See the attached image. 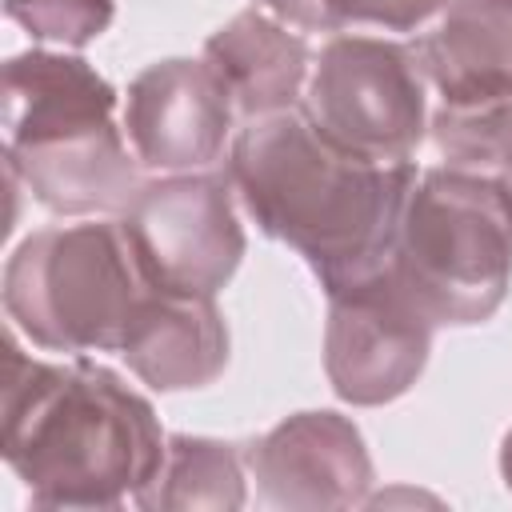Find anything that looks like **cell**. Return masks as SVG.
Returning <instances> with one entry per match:
<instances>
[{
	"label": "cell",
	"instance_id": "1",
	"mask_svg": "<svg viewBox=\"0 0 512 512\" xmlns=\"http://www.w3.org/2000/svg\"><path fill=\"white\" fill-rule=\"evenodd\" d=\"M228 180L256 228L304 256L328 296L388 264L416 164L360 160L296 104L244 120L228 148Z\"/></svg>",
	"mask_w": 512,
	"mask_h": 512
},
{
	"label": "cell",
	"instance_id": "2",
	"mask_svg": "<svg viewBox=\"0 0 512 512\" xmlns=\"http://www.w3.org/2000/svg\"><path fill=\"white\" fill-rule=\"evenodd\" d=\"M4 460L40 508H120L152 484L168 436L156 408L112 368L36 360L4 340Z\"/></svg>",
	"mask_w": 512,
	"mask_h": 512
},
{
	"label": "cell",
	"instance_id": "3",
	"mask_svg": "<svg viewBox=\"0 0 512 512\" xmlns=\"http://www.w3.org/2000/svg\"><path fill=\"white\" fill-rule=\"evenodd\" d=\"M388 264L436 328L492 320L512 284V180L448 164L416 172Z\"/></svg>",
	"mask_w": 512,
	"mask_h": 512
},
{
	"label": "cell",
	"instance_id": "4",
	"mask_svg": "<svg viewBox=\"0 0 512 512\" xmlns=\"http://www.w3.org/2000/svg\"><path fill=\"white\" fill-rule=\"evenodd\" d=\"M120 220L52 224L24 236L0 280L4 316L44 352H120L144 296Z\"/></svg>",
	"mask_w": 512,
	"mask_h": 512
},
{
	"label": "cell",
	"instance_id": "5",
	"mask_svg": "<svg viewBox=\"0 0 512 512\" xmlns=\"http://www.w3.org/2000/svg\"><path fill=\"white\" fill-rule=\"evenodd\" d=\"M300 108L336 148L372 164H412L432 116L416 44L332 36L312 60Z\"/></svg>",
	"mask_w": 512,
	"mask_h": 512
},
{
	"label": "cell",
	"instance_id": "6",
	"mask_svg": "<svg viewBox=\"0 0 512 512\" xmlns=\"http://www.w3.org/2000/svg\"><path fill=\"white\" fill-rule=\"evenodd\" d=\"M228 172H172L144 180L120 212L132 260L152 288L216 296L244 260V224Z\"/></svg>",
	"mask_w": 512,
	"mask_h": 512
},
{
	"label": "cell",
	"instance_id": "7",
	"mask_svg": "<svg viewBox=\"0 0 512 512\" xmlns=\"http://www.w3.org/2000/svg\"><path fill=\"white\" fill-rule=\"evenodd\" d=\"M436 324L400 284L392 264L328 292L324 372L344 404L376 408L404 396L432 352Z\"/></svg>",
	"mask_w": 512,
	"mask_h": 512
},
{
	"label": "cell",
	"instance_id": "8",
	"mask_svg": "<svg viewBox=\"0 0 512 512\" xmlns=\"http://www.w3.org/2000/svg\"><path fill=\"white\" fill-rule=\"evenodd\" d=\"M236 104L220 76L200 60H156L128 84L124 136L148 172H204L224 156Z\"/></svg>",
	"mask_w": 512,
	"mask_h": 512
},
{
	"label": "cell",
	"instance_id": "9",
	"mask_svg": "<svg viewBox=\"0 0 512 512\" xmlns=\"http://www.w3.org/2000/svg\"><path fill=\"white\" fill-rule=\"evenodd\" d=\"M248 476L268 508L328 512L368 500L372 456L360 428L340 412H296L244 448Z\"/></svg>",
	"mask_w": 512,
	"mask_h": 512
},
{
	"label": "cell",
	"instance_id": "10",
	"mask_svg": "<svg viewBox=\"0 0 512 512\" xmlns=\"http://www.w3.org/2000/svg\"><path fill=\"white\" fill-rule=\"evenodd\" d=\"M4 168H12L32 200L56 216L124 212L144 188L140 160L116 120L28 148H4Z\"/></svg>",
	"mask_w": 512,
	"mask_h": 512
},
{
	"label": "cell",
	"instance_id": "11",
	"mask_svg": "<svg viewBox=\"0 0 512 512\" xmlns=\"http://www.w3.org/2000/svg\"><path fill=\"white\" fill-rule=\"evenodd\" d=\"M120 356L152 392L208 388L228 368V324L216 296L148 284L128 320Z\"/></svg>",
	"mask_w": 512,
	"mask_h": 512
},
{
	"label": "cell",
	"instance_id": "12",
	"mask_svg": "<svg viewBox=\"0 0 512 512\" xmlns=\"http://www.w3.org/2000/svg\"><path fill=\"white\" fill-rule=\"evenodd\" d=\"M116 88L76 52L28 48L4 64V148L112 124Z\"/></svg>",
	"mask_w": 512,
	"mask_h": 512
},
{
	"label": "cell",
	"instance_id": "13",
	"mask_svg": "<svg viewBox=\"0 0 512 512\" xmlns=\"http://www.w3.org/2000/svg\"><path fill=\"white\" fill-rule=\"evenodd\" d=\"M204 64L220 76L244 120L296 108L312 76L308 40L264 8H244L220 24L204 40Z\"/></svg>",
	"mask_w": 512,
	"mask_h": 512
},
{
	"label": "cell",
	"instance_id": "14",
	"mask_svg": "<svg viewBox=\"0 0 512 512\" xmlns=\"http://www.w3.org/2000/svg\"><path fill=\"white\" fill-rule=\"evenodd\" d=\"M416 56L440 100H508L512 0H448Z\"/></svg>",
	"mask_w": 512,
	"mask_h": 512
},
{
	"label": "cell",
	"instance_id": "15",
	"mask_svg": "<svg viewBox=\"0 0 512 512\" xmlns=\"http://www.w3.org/2000/svg\"><path fill=\"white\" fill-rule=\"evenodd\" d=\"M244 452L212 436H168L164 464L152 484L136 496V508L148 512H236L248 500L244 488Z\"/></svg>",
	"mask_w": 512,
	"mask_h": 512
},
{
	"label": "cell",
	"instance_id": "16",
	"mask_svg": "<svg viewBox=\"0 0 512 512\" xmlns=\"http://www.w3.org/2000/svg\"><path fill=\"white\" fill-rule=\"evenodd\" d=\"M428 136L448 168L512 172V96L508 100H440L428 116Z\"/></svg>",
	"mask_w": 512,
	"mask_h": 512
},
{
	"label": "cell",
	"instance_id": "17",
	"mask_svg": "<svg viewBox=\"0 0 512 512\" xmlns=\"http://www.w3.org/2000/svg\"><path fill=\"white\" fill-rule=\"evenodd\" d=\"M4 16L40 44L84 48L108 32L116 0H4Z\"/></svg>",
	"mask_w": 512,
	"mask_h": 512
},
{
	"label": "cell",
	"instance_id": "18",
	"mask_svg": "<svg viewBox=\"0 0 512 512\" xmlns=\"http://www.w3.org/2000/svg\"><path fill=\"white\" fill-rule=\"evenodd\" d=\"M448 0H336L340 28L348 24H376L388 32H416L432 16L444 12Z\"/></svg>",
	"mask_w": 512,
	"mask_h": 512
},
{
	"label": "cell",
	"instance_id": "19",
	"mask_svg": "<svg viewBox=\"0 0 512 512\" xmlns=\"http://www.w3.org/2000/svg\"><path fill=\"white\" fill-rule=\"evenodd\" d=\"M256 8L272 12L276 20L300 32H340L336 0H256Z\"/></svg>",
	"mask_w": 512,
	"mask_h": 512
},
{
	"label": "cell",
	"instance_id": "20",
	"mask_svg": "<svg viewBox=\"0 0 512 512\" xmlns=\"http://www.w3.org/2000/svg\"><path fill=\"white\" fill-rule=\"evenodd\" d=\"M500 476H504V488L512 492V428L500 440Z\"/></svg>",
	"mask_w": 512,
	"mask_h": 512
},
{
	"label": "cell",
	"instance_id": "21",
	"mask_svg": "<svg viewBox=\"0 0 512 512\" xmlns=\"http://www.w3.org/2000/svg\"><path fill=\"white\" fill-rule=\"evenodd\" d=\"M508 180H512V172H508Z\"/></svg>",
	"mask_w": 512,
	"mask_h": 512
}]
</instances>
